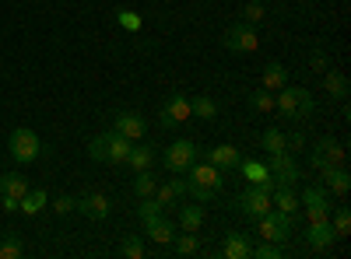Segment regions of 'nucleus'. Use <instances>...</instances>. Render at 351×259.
I'll return each instance as SVG.
<instances>
[{"label": "nucleus", "mask_w": 351, "mask_h": 259, "mask_svg": "<svg viewBox=\"0 0 351 259\" xmlns=\"http://www.w3.org/2000/svg\"><path fill=\"white\" fill-rule=\"evenodd\" d=\"M186 182H190V189H186V193L197 200V204H208V200L221 189V168H218V165H211V161H204V165H197V161H193V165H190V179H186Z\"/></svg>", "instance_id": "nucleus-1"}, {"label": "nucleus", "mask_w": 351, "mask_h": 259, "mask_svg": "<svg viewBox=\"0 0 351 259\" xmlns=\"http://www.w3.org/2000/svg\"><path fill=\"white\" fill-rule=\"evenodd\" d=\"M130 144H134V140H127L123 133L109 130V133H99V137L92 140L88 154H92V161H112V165H123V161H127V154H130Z\"/></svg>", "instance_id": "nucleus-2"}, {"label": "nucleus", "mask_w": 351, "mask_h": 259, "mask_svg": "<svg viewBox=\"0 0 351 259\" xmlns=\"http://www.w3.org/2000/svg\"><path fill=\"white\" fill-rule=\"evenodd\" d=\"M256 224H260V238L263 242H285V238H291V232H295V217L291 214H281V210H267L263 217H256Z\"/></svg>", "instance_id": "nucleus-3"}, {"label": "nucleus", "mask_w": 351, "mask_h": 259, "mask_svg": "<svg viewBox=\"0 0 351 259\" xmlns=\"http://www.w3.org/2000/svg\"><path fill=\"white\" fill-rule=\"evenodd\" d=\"M8 151H11V158H14L18 165H32V161L39 158V151H43V144H39L36 130L18 126V130L11 133V140H8Z\"/></svg>", "instance_id": "nucleus-4"}, {"label": "nucleus", "mask_w": 351, "mask_h": 259, "mask_svg": "<svg viewBox=\"0 0 351 259\" xmlns=\"http://www.w3.org/2000/svg\"><path fill=\"white\" fill-rule=\"evenodd\" d=\"M271 179L274 186H285V189H295L299 186V165L291 158V151H281V154H271Z\"/></svg>", "instance_id": "nucleus-5"}, {"label": "nucleus", "mask_w": 351, "mask_h": 259, "mask_svg": "<svg viewBox=\"0 0 351 259\" xmlns=\"http://www.w3.org/2000/svg\"><path fill=\"white\" fill-rule=\"evenodd\" d=\"M193 161H197V144L193 140H176L172 148H165V168L176 172V176L190 172Z\"/></svg>", "instance_id": "nucleus-6"}, {"label": "nucleus", "mask_w": 351, "mask_h": 259, "mask_svg": "<svg viewBox=\"0 0 351 259\" xmlns=\"http://www.w3.org/2000/svg\"><path fill=\"white\" fill-rule=\"evenodd\" d=\"M239 210H243L250 221L263 217V214L271 210V193H267V189H260V186H246V193L239 196Z\"/></svg>", "instance_id": "nucleus-7"}, {"label": "nucleus", "mask_w": 351, "mask_h": 259, "mask_svg": "<svg viewBox=\"0 0 351 259\" xmlns=\"http://www.w3.org/2000/svg\"><path fill=\"white\" fill-rule=\"evenodd\" d=\"M225 49H232V53H253L256 46H260V39H256V32H253V25H232L228 32H225Z\"/></svg>", "instance_id": "nucleus-8"}, {"label": "nucleus", "mask_w": 351, "mask_h": 259, "mask_svg": "<svg viewBox=\"0 0 351 259\" xmlns=\"http://www.w3.org/2000/svg\"><path fill=\"white\" fill-rule=\"evenodd\" d=\"M193 116L190 112V98L186 95H169V102L162 105V126L165 130H176L180 123H186Z\"/></svg>", "instance_id": "nucleus-9"}, {"label": "nucleus", "mask_w": 351, "mask_h": 259, "mask_svg": "<svg viewBox=\"0 0 351 259\" xmlns=\"http://www.w3.org/2000/svg\"><path fill=\"white\" fill-rule=\"evenodd\" d=\"M299 204L306 207V217H309V221H324V217H330V200H327V193L319 189V186H306Z\"/></svg>", "instance_id": "nucleus-10"}, {"label": "nucleus", "mask_w": 351, "mask_h": 259, "mask_svg": "<svg viewBox=\"0 0 351 259\" xmlns=\"http://www.w3.org/2000/svg\"><path fill=\"white\" fill-rule=\"evenodd\" d=\"M309 161H313V168H319V172H324V168H334V165H341V161H344V151L337 148V140L324 137V140L316 144V151L309 154Z\"/></svg>", "instance_id": "nucleus-11"}, {"label": "nucleus", "mask_w": 351, "mask_h": 259, "mask_svg": "<svg viewBox=\"0 0 351 259\" xmlns=\"http://www.w3.org/2000/svg\"><path fill=\"white\" fill-rule=\"evenodd\" d=\"M239 172H243V179L250 182V186H260V189H274V179H271V168L263 165V161H239L236 165Z\"/></svg>", "instance_id": "nucleus-12"}, {"label": "nucleus", "mask_w": 351, "mask_h": 259, "mask_svg": "<svg viewBox=\"0 0 351 259\" xmlns=\"http://www.w3.org/2000/svg\"><path fill=\"white\" fill-rule=\"evenodd\" d=\"M109 200H106V193H88V196H81L77 200V210L84 214V217H92V221H106L109 217Z\"/></svg>", "instance_id": "nucleus-13"}, {"label": "nucleus", "mask_w": 351, "mask_h": 259, "mask_svg": "<svg viewBox=\"0 0 351 259\" xmlns=\"http://www.w3.org/2000/svg\"><path fill=\"white\" fill-rule=\"evenodd\" d=\"M334 238H337V235H334V228H330V217H324V221H309V228H306V242H309L313 249H330Z\"/></svg>", "instance_id": "nucleus-14"}, {"label": "nucleus", "mask_w": 351, "mask_h": 259, "mask_svg": "<svg viewBox=\"0 0 351 259\" xmlns=\"http://www.w3.org/2000/svg\"><path fill=\"white\" fill-rule=\"evenodd\" d=\"M299 92L302 88H288V84L274 92V109L281 112L285 120H299Z\"/></svg>", "instance_id": "nucleus-15"}, {"label": "nucleus", "mask_w": 351, "mask_h": 259, "mask_svg": "<svg viewBox=\"0 0 351 259\" xmlns=\"http://www.w3.org/2000/svg\"><path fill=\"white\" fill-rule=\"evenodd\" d=\"M116 133H123L127 140H141L144 137V130H148V123H144L137 112H120V116H116V126H112Z\"/></svg>", "instance_id": "nucleus-16"}, {"label": "nucleus", "mask_w": 351, "mask_h": 259, "mask_svg": "<svg viewBox=\"0 0 351 259\" xmlns=\"http://www.w3.org/2000/svg\"><path fill=\"white\" fill-rule=\"evenodd\" d=\"M271 207L274 210H281V214H291V217H295L299 214V196H295V189H285V186H274L271 189Z\"/></svg>", "instance_id": "nucleus-17"}, {"label": "nucleus", "mask_w": 351, "mask_h": 259, "mask_svg": "<svg viewBox=\"0 0 351 259\" xmlns=\"http://www.w3.org/2000/svg\"><path fill=\"white\" fill-rule=\"evenodd\" d=\"M250 252H253V245H250L246 235H239V232H228L225 235V245H221V256L225 259H246Z\"/></svg>", "instance_id": "nucleus-18"}, {"label": "nucleus", "mask_w": 351, "mask_h": 259, "mask_svg": "<svg viewBox=\"0 0 351 259\" xmlns=\"http://www.w3.org/2000/svg\"><path fill=\"white\" fill-rule=\"evenodd\" d=\"M208 161L218 165V168H236L243 161V154H239V148H232V144H218V148L208 151Z\"/></svg>", "instance_id": "nucleus-19"}, {"label": "nucleus", "mask_w": 351, "mask_h": 259, "mask_svg": "<svg viewBox=\"0 0 351 259\" xmlns=\"http://www.w3.org/2000/svg\"><path fill=\"white\" fill-rule=\"evenodd\" d=\"M144 228H148V235H152V242H158L162 249L172 242V235H176V228H172V221H165L162 214L158 217H152V221H144Z\"/></svg>", "instance_id": "nucleus-20"}, {"label": "nucleus", "mask_w": 351, "mask_h": 259, "mask_svg": "<svg viewBox=\"0 0 351 259\" xmlns=\"http://www.w3.org/2000/svg\"><path fill=\"white\" fill-rule=\"evenodd\" d=\"M152 161H155V148H152V144H130V154H127L123 165L141 172V168H152Z\"/></svg>", "instance_id": "nucleus-21"}, {"label": "nucleus", "mask_w": 351, "mask_h": 259, "mask_svg": "<svg viewBox=\"0 0 351 259\" xmlns=\"http://www.w3.org/2000/svg\"><path fill=\"white\" fill-rule=\"evenodd\" d=\"M324 186L334 189L337 196H344L351 189V176L344 172V165H334V168H324Z\"/></svg>", "instance_id": "nucleus-22"}, {"label": "nucleus", "mask_w": 351, "mask_h": 259, "mask_svg": "<svg viewBox=\"0 0 351 259\" xmlns=\"http://www.w3.org/2000/svg\"><path fill=\"white\" fill-rule=\"evenodd\" d=\"M28 193V182L18 176V172H4V176H0V196H25Z\"/></svg>", "instance_id": "nucleus-23"}, {"label": "nucleus", "mask_w": 351, "mask_h": 259, "mask_svg": "<svg viewBox=\"0 0 351 259\" xmlns=\"http://www.w3.org/2000/svg\"><path fill=\"white\" fill-rule=\"evenodd\" d=\"M285 84H288V70L281 64H267V67H263V88L278 92V88H285Z\"/></svg>", "instance_id": "nucleus-24"}, {"label": "nucleus", "mask_w": 351, "mask_h": 259, "mask_svg": "<svg viewBox=\"0 0 351 259\" xmlns=\"http://www.w3.org/2000/svg\"><path fill=\"white\" fill-rule=\"evenodd\" d=\"M190 112H193V116H200V120H215L218 116V105L208 95H197V98H190Z\"/></svg>", "instance_id": "nucleus-25"}, {"label": "nucleus", "mask_w": 351, "mask_h": 259, "mask_svg": "<svg viewBox=\"0 0 351 259\" xmlns=\"http://www.w3.org/2000/svg\"><path fill=\"white\" fill-rule=\"evenodd\" d=\"M43 207H46V193H43V189H28V193L21 196V207H18V210H21V214H39Z\"/></svg>", "instance_id": "nucleus-26"}, {"label": "nucleus", "mask_w": 351, "mask_h": 259, "mask_svg": "<svg viewBox=\"0 0 351 259\" xmlns=\"http://www.w3.org/2000/svg\"><path fill=\"white\" fill-rule=\"evenodd\" d=\"M263 151H267V154H281V151H288V144H285V133H281L278 126L263 130Z\"/></svg>", "instance_id": "nucleus-27"}, {"label": "nucleus", "mask_w": 351, "mask_h": 259, "mask_svg": "<svg viewBox=\"0 0 351 259\" xmlns=\"http://www.w3.org/2000/svg\"><path fill=\"white\" fill-rule=\"evenodd\" d=\"M172 252L176 256H193L197 252V232H186V235H172Z\"/></svg>", "instance_id": "nucleus-28"}, {"label": "nucleus", "mask_w": 351, "mask_h": 259, "mask_svg": "<svg viewBox=\"0 0 351 259\" xmlns=\"http://www.w3.org/2000/svg\"><path fill=\"white\" fill-rule=\"evenodd\" d=\"M180 224H183V232H197V228L204 224V207H183L180 210Z\"/></svg>", "instance_id": "nucleus-29"}, {"label": "nucleus", "mask_w": 351, "mask_h": 259, "mask_svg": "<svg viewBox=\"0 0 351 259\" xmlns=\"http://www.w3.org/2000/svg\"><path fill=\"white\" fill-rule=\"evenodd\" d=\"M155 186H158V182H155V176H152V168H141L137 176H134V193H137V196H152Z\"/></svg>", "instance_id": "nucleus-30"}, {"label": "nucleus", "mask_w": 351, "mask_h": 259, "mask_svg": "<svg viewBox=\"0 0 351 259\" xmlns=\"http://www.w3.org/2000/svg\"><path fill=\"white\" fill-rule=\"evenodd\" d=\"M324 84H327V92H330L334 98H344V95H348V77H344L341 70H327Z\"/></svg>", "instance_id": "nucleus-31"}, {"label": "nucleus", "mask_w": 351, "mask_h": 259, "mask_svg": "<svg viewBox=\"0 0 351 259\" xmlns=\"http://www.w3.org/2000/svg\"><path fill=\"white\" fill-rule=\"evenodd\" d=\"M165 207L155 200V193L152 196H141V204H137V214H141V221H152V217H158Z\"/></svg>", "instance_id": "nucleus-32"}, {"label": "nucleus", "mask_w": 351, "mask_h": 259, "mask_svg": "<svg viewBox=\"0 0 351 259\" xmlns=\"http://www.w3.org/2000/svg\"><path fill=\"white\" fill-rule=\"evenodd\" d=\"M250 105H253L256 112H271V109H274V92H271V88H256V92L250 95Z\"/></svg>", "instance_id": "nucleus-33"}, {"label": "nucleus", "mask_w": 351, "mask_h": 259, "mask_svg": "<svg viewBox=\"0 0 351 259\" xmlns=\"http://www.w3.org/2000/svg\"><path fill=\"white\" fill-rule=\"evenodd\" d=\"M25 252V245H21V235H8L4 242H0V259H18Z\"/></svg>", "instance_id": "nucleus-34"}, {"label": "nucleus", "mask_w": 351, "mask_h": 259, "mask_svg": "<svg viewBox=\"0 0 351 259\" xmlns=\"http://www.w3.org/2000/svg\"><path fill=\"white\" fill-rule=\"evenodd\" d=\"M330 228H334V235H337V238H344V235H351V214H348V207H341V210L334 214V221H330Z\"/></svg>", "instance_id": "nucleus-35"}, {"label": "nucleus", "mask_w": 351, "mask_h": 259, "mask_svg": "<svg viewBox=\"0 0 351 259\" xmlns=\"http://www.w3.org/2000/svg\"><path fill=\"white\" fill-rule=\"evenodd\" d=\"M120 252H123L127 259H141V256H144V242H141L137 235H130V238L120 245Z\"/></svg>", "instance_id": "nucleus-36"}, {"label": "nucleus", "mask_w": 351, "mask_h": 259, "mask_svg": "<svg viewBox=\"0 0 351 259\" xmlns=\"http://www.w3.org/2000/svg\"><path fill=\"white\" fill-rule=\"evenodd\" d=\"M263 14H267V11H263V4H256V0H253V4L243 8V25H256V21H263Z\"/></svg>", "instance_id": "nucleus-37"}, {"label": "nucleus", "mask_w": 351, "mask_h": 259, "mask_svg": "<svg viewBox=\"0 0 351 259\" xmlns=\"http://www.w3.org/2000/svg\"><path fill=\"white\" fill-rule=\"evenodd\" d=\"M250 256H260V259H281V245H278V242H263V245H256Z\"/></svg>", "instance_id": "nucleus-38"}, {"label": "nucleus", "mask_w": 351, "mask_h": 259, "mask_svg": "<svg viewBox=\"0 0 351 259\" xmlns=\"http://www.w3.org/2000/svg\"><path fill=\"white\" fill-rule=\"evenodd\" d=\"M313 109H316V102H313V95L302 88L299 92V120H306V116H313Z\"/></svg>", "instance_id": "nucleus-39"}, {"label": "nucleus", "mask_w": 351, "mask_h": 259, "mask_svg": "<svg viewBox=\"0 0 351 259\" xmlns=\"http://www.w3.org/2000/svg\"><path fill=\"white\" fill-rule=\"evenodd\" d=\"M155 200H158V204H162V207H172V204H176V200H180V196H176V193H172V186H155Z\"/></svg>", "instance_id": "nucleus-40"}, {"label": "nucleus", "mask_w": 351, "mask_h": 259, "mask_svg": "<svg viewBox=\"0 0 351 259\" xmlns=\"http://www.w3.org/2000/svg\"><path fill=\"white\" fill-rule=\"evenodd\" d=\"M53 210H56V214H71V210H77V200H71V196H56V200H53Z\"/></svg>", "instance_id": "nucleus-41"}, {"label": "nucleus", "mask_w": 351, "mask_h": 259, "mask_svg": "<svg viewBox=\"0 0 351 259\" xmlns=\"http://www.w3.org/2000/svg\"><path fill=\"white\" fill-rule=\"evenodd\" d=\"M120 25L127 28V32H137V28H141V18L130 14V11H120Z\"/></svg>", "instance_id": "nucleus-42"}, {"label": "nucleus", "mask_w": 351, "mask_h": 259, "mask_svg": "<svg viewBox=\"0 0 351 259\" xmlns=\"http://www.w3.org/2000/svg\"><path fill=\"white\" fill-rule=\"evenodd\" d=\"M285 144H288V151H306V137L295 130L291 137H285Z\"/></svg>", "instance_id": "nucleus-43"}, {"label": "nucleus", "mask_w": 351, "mask_h": 259, "mask_svg": "<svg viewBox=\"0 0 351 259\" xmlns=\"http://www.w3.org/2000/svg\"><path fill=\"white\" fill-rule=\"evenodd\" d=\"M169 186H172V193H176V196H186V189H190V182H186V179H172Z\"/></svg>", "instance_id": "nucleus-44"}, {"label": "nucleus", "mask_w": 351, "mask_h": 259, "mask_svg": "<svg viewBox=\"0 0 351 259\" xmlns=\"http://www.w3.org/2000/svg\"><path fill=\"white\" fill-rule=\"evenodd\" d=\"M0 207H4V210H11V214H14V210L21 207V200H18V196H4V200H0Z\"/></svg>", "instance_id": "nucleus-45"}, {"label": "nucleus", "mask_w": 351, "mask_h": 259, "mask_svg": "<svg viewBox=\"0 0 351 259\" xmlns=\"http://www.w3.org/2000/svg\"><path fill=\"white\" fill-rule=\"evenodd\" d=\"M313 67H316V70H324V67H327V60H324V53H313Z\"/></svg>", "instance_id": "nucleus-46"}]
</instances>
